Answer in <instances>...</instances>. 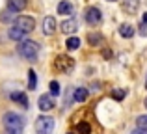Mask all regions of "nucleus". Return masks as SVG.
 <instances>
[{
	"label": "nucleus",
	"instance_id": "obj_1",
	"mask_svg": "<svg viewBox=\"0 0 147 134\" xmlns=\"http://www.w3.org/2000/svg\"><path fill=\"white\" fill-rule=\"evenodd\" d=\"M4 129L7 131V134H22V129H24V121L19 114H13V112H7L4 114Z\"/></svg>",
	"mask_w": 147,
	"mask_h": 134
},
{
	"label": "nucleus",
	"instance_id": "obj_2",
	"mask_svg": "<svg viewBox=\"0 0 147 134\" xmlns=\"http://www.w3.org/2000/svg\"><path fill=\"white\" fill-rule=\"evenodd\" d=\"M19 54L28 62H36L37 54H39V45L32 39H22L21 45H19Z\"/></svg>",
	"mask_w": 147,
	"mask_h": 134
},
{
	"label": "nucleus",
	"instance_id": "obj_3",
	"mask_svg": "<svg viewBox=\"0 0 147 134\" xmlns=\"http://www.w3.org/2000/svg\"><path fill=\"white\" fill-rule=\"evenodd\" d=\"M54 119L50 116H39L36 119V132L37 134H52Z\"/></svg>",
	"mask_w": 147,
	"mask_h": 134
},
{
	"label": "nucleus",
	"instance_id": "obj_4",
	"mask_svg": "<svg viewBox=\"0 0 147 134\" xmlns=\"http://www.w3.org/2000/svg\"><path fill=\"white\" fill-rule=\"evenodd\" d=\"M15 26L28 34L36 28V21H34V17H30V15H19V17L15 19Z\"/></svg>",
	"mask_w": 147,
	"mask_h": 134
},
{
	"label": "nucleus",
	"instance_id": "obj_5",
	"mask_svg": "<svg viewBox=\"0 0 147 134\" xmlns=\"http://www.w3.org/2000/svg\"><path fill=\"white\" fill-rule=\"evenodd\" d=\"M54 67H56L60 73H69L73 67H75V60H71L69 56L61 54V56H58V58H56V62H54Z\"/></svg>",
	"mask_w": 147,
	"mask_h": 134
},
{
	"label": "nucleus",
	"instance_id": "obj_6",
	"mask_svg": "<svg viewBox=\"0 0 147 134\" xmlns=\"http://www.w3.org/2000/svg\"><path fill=\"white\" fill-rule=\"evenodd\" d=\"M102 19V13L99 11V7H88L86 9V22L91 26H97Z\"/></svg>",
	"mask_w": 147,
	"mask_h": 134
},
{
	"label": "nucleus",
	"instance_id": "obj_7",
	"mask_svg": "<svg viewBox=\"0 0 147 134\" xmlns=\"http://www.w3.org/2000/svg\"><path fill=\"white\" fill-rule=\"evenodd\" d=\"M37 104H39V110L41 112H49V110L54 108V99L52 95H41L39 101H37Z\"/></svg>",
	"mask_w": 147,
	"mask_h": 134
},
{
	"label": "nucleus",
	"instance_id": "obj_8",
	"mask_svg": "<svg viewBox=\"0 0 147 134\" xmlns=\"http://www.w3.org/2000/svg\"><path fill=\"white\" fill-rule=\"evenodd\" d=\"M54 32H56V19L52 15H49V17L43 19V34L45 36H52Z\"/></svg>",
	"mask_w": 147,
	"mask_h": 134
},
{
	"label": "nucleus",
	"instance_id": "obj_9",
	"mask_svg": "<svg viewBox=\"0 0 147 134\" xmlns=\"http://www.w3.org/2000/svg\"><path fill=\"white\" fill-rule=\"evenodd\" d=\"M26 4H28V0H7V9L13 13H19L26 7Z\"/></svg>",
	"mask_w": 147,
	"mask_h": 134
},
{
	"label": "nucleus",
	"instance_id": "obj_10",
	"mask_svg": "<svg viewBox=\"0 0 147 134\" xmlns=\"http://www.w3.org/2000/svg\"><path fill=\"white\" fill-rule=\"evenodd\" d=\"M11 101L17 102V104H21L22 108H28V97H26L22 91H15V93H11Z\"/></svg>",
	"mask_w": 147,
	"mask_h": 134
},
{
	"label": "nucleus",
	"instance_id": "obj_11",
	"mask_svg": "<svg viewBox=\"0 0 147 134\" xmlns=\"http://www.w3.org/2000/svg\"><path fill=\"white\" fill-rule=\"evenodd\" d=\"M60 30L63 34H75L76 32V21H75V19H71V21H63L60 24Z\"/></svg>",
	"mask_w": 147,
	"mask_h": 134
},
{
	"label": "nucleus",
	"instance_id": "obj_12",
	"mask_svg": "<svg viewBox=\"0 0 147 134\" xmlns=\"http://www.w3.org/2000/svg\"><path fill=\"white\" fill-rule=\"evenodd\" d=\"M88 43L93 45V47H99V45H102V34H99V32L88 34Z\"/></svg>",
	"mask_w": 147,
	"mask_h": 134
},
{
	"label": "nucleus",
	"instance_id": "obj_13",
	"mask_svg": "<svg viewBox=\"0 0 147 134\" xmlns=\"http://www.w3.org/2000/svg\"><path fill=\"white\" fill-rule=\"evenodd\" d=\"M140 6V0H123V9L127 13H134Z\"/></svg>",
	"mask_w": 147,
	"mask_h": 134
},
{
	"label": "nucleus",
	"instance_id": "obj_14",
	"mask_svg": "<svg viewBox=\"0 0 147 134\" xmlns=\"http://www.w3.org/2000/svg\"><path fill=\"white\" fill-rule=\"evenodd\" d=\"M71 11H73L71 2H67V0H61V2L58 4V15H69Z\"/></svg>",
	"mask_w": 147,
	"mask_h": 134
},
{
	"label": "nucleus",
	"instance_id": "obj_15",
	"mask_svg": "<svg viewBox=\"0 0 147 134\" xmlns=\"http://www.w3.org/2000/svg\"><path fill=\"white\" fill-rule=\"evenodd\" d=\"M24 36H26V32H22L21 28H17V26H11V30H9V37L13 41H22L24 39Z\"/></svg>",
	"mask_w": 147,
	"mask_h": 134
},
{
	"label": "nucleus",
	"instance_id": "obj_16",
	"mask_svg": "<svg viewBox=\"0 0 147 134\" xmlns=\"http://www.w3.org/2000/svg\"><path fill=\"white\" fill-rule=\"evenodd\" d=\"M119 34H121L123 37H127V39H129V37L134 36V28L130 24H127V22H123V24L119 26Z\"/></svg>",
	"mask_w": 147,
	"mask_h": 134
},
{
	"label": "nucleus",
	"instance_id": "obj_17",
	"mask_svg": "<svg viewBox=\"0 0 147 134\" xmlns=\"http://www.w3.org/2000/svg\"><path fill=\"white\" fill-rule=\"evenodd\" d=\"M73 99H75L76 102H82L88 99V90L86 88H76L75 90V95H73Z\"/></svg>",
	"mask_w": 147,
	"mask_h": 134
},
{
	"label": "nucleus",
	"instance_id": "obj_18",
	"mask_svg": "<svg viewBox=\"0 0 147 134\" xmlns=\"http://www.w3.org/2000/svg\"><path fill=\"white\" fill-rule=\"evenodd\" d=\"M90 132H91L90 123L82 121V123H78V125H76V134H90Z\"/></svg>",
	"mask_w": 147,
	"mask_h": 134
},
{
	"label": "nucleus",
	"instance_id": "obj_19",
	"mask_svg": "<svg viewBox=\"0 0 147 134\" xmlns=\"http://www.w3.org/2000/svg\"><path fill=\"white\" fill-rule=\"evenodd\" d=\"M65 47H67L69 51H76V48L80 47V39L78 37H69L67 43H65Z\"/></svg>",
	"mask_w": 147,
	"mask_h": 134
},
{
	"label": "nucleus",
	"instance_id": "obj_20",
	"mask_svg": "<svg viewBox=\"0 0 147 134\" xmlns=\"http://www.w3.org/2000/svg\"><path fill=\"white\" fill-rule=\"evenodd\" d=\"M36 86H37L36 71H28V90H36Z\"/></svg>",
	"mask_w": 147,
	"mask_h": 134
},
{
	"label": "nucleus",
	"instance_id": "obj_21",
	"mask_svg": "<svg viewBox=\"0 0 147 134\" xmlns=\"http://www.w3.org/2000/svg\"><path fill=\"white\" fill-rule=\"evenodd\" d=\"M0 19H2L4 22H11V21H15V19H17V17H15V13H13V11L6 9V11H4L2 15H0Z\"/></svg>",
	"mask_w": 147,
	"mask_h": 134
},
{
	"label": "nucleus",
	"instance_id": "obj_22",
	"mask_svg": "<svg viewBox=\"0 0 147 134\" xmlns=\"http://www.w3.org/2000/svg\"><path fill=\"white\" fill-rule=\"evenodd\" d=\"M49 88H50V95H52V97L60 95V84H58L56 80H52V82L49 84Z\"/></svg>",
	"mask_w": 147,
	"mask_h": 134
},
{
	"label": "nucleus",
	"instance_id": "obj_23",
	"mask_svg": "<svg viewBox=\"0 0 147 134\" xmlns=\"http://www.w3.org/2000/svg\"><path fill=\"white\" fill-rule=\"evenodd\" d=\"M125 95H127L125 90H115L114 93H112V97H114L115 101H121V99H125Z\"/></svg>",
	"mask_w": 147,
	"mask_h": 134
},
{
	"label": "nucleus",
	"instance_id": "obj_24",
	"mask_svg": "<svg viewBox=\"0 0 147 134\" xmlns=\"http://www.w3.org/2000/svg\"><path fill=\"white\" fill-rule=\"evenodd\" d=\"M136 125H138V129H147V116H140L136 119Z\"/></svg>",
	"mask_w": 147,
	"mask_h": 134
},
{
	"label": "nucleus",
	"instance_id": "obj_25",
	"mask_svg": "<svg viewBox=\"0 0 147 134\" xmlns=\"http://www.w3.org/2000/svg\"><path fill=\"white\" fill-rule=\"evenodd\" d=\"M140 34L142 36H145L147 34V11L144 13V19H142V26H140Z\"/></svg>",
	"mask_w": 147,
	"mask_h": 134
},
{
	"label": "nucleus",
	"instance_id": "obj_26",
	"mask_svg": "<svg viewBox=\"0 0 147 134\" xmlns=\"http://www.w3.org/2000/svg\"><path fill=\"white\" fill-rule=\"evenodd\" d=\"M132 134H147V129H136L132 131Z\"/></svg>",
	"mask_w": 147,
	"mask_h": 134
},
{
	"label": "nucleus",
	"instance_id": "obj_27",
	"mask_svg": "<svg viewBox=\"0 0 147 134\" xmlns=\"http://www.w3.org/2000/svg\"><path fill=\"white\" fill-rule=\"evenodd\" d=\"M144 104H145V108H147V99H145V102H144Z\"/></svg>",
	"mask_w": 147,
	"mask_h": 134
},
{
	"label": "nucleus",
	"instance_id": "obj_28",
	"mask_svg": "<svg viewBox=\"0 0 147 134\" xmlns=\"http://www.w3.org/2000/svg\"><path fill=\"white\" fill-rule=\"evenodd\" d=\"M145 90H147V78H145Z\"/></svg>",
	"mask_w": 147,
	"mask_h": 134
},
{
	"label": "nucleus",
	"instance_id": "obj_29",
	"mask_svg": "<svg viewBox=\"0 0 147 134\" xmlns=\"http://www.w3.org/2000/svg\"><path fill=\"white\" fill-rule=\"evenodd\" d=\"M110 2H112V0H110Z\"/></svg>",
	"mask_w": 147,
	"mask_h": 134
}]
</instances>
